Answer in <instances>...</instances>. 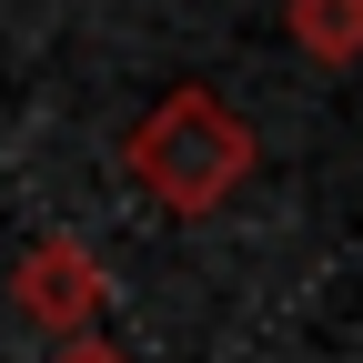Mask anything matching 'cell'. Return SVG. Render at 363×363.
Returning <instances> with one entry per match:
<instances>
[{
    "mask_svg": "<svg viewBox=\"0 0 363 363\" xmlns=\"http://www.w3.org/2000/svg\"><path fill=\"white\" fill-rule=\"evenodd\" d=\"M121 162H131V182H142L162 212H212V202H233V182L252 172V131L222 111L212 91L182 81L172 101L121 142Z\"/></svg>",
    "mask_w": 363,
    "mask_h": 363,
    "instance_id": "cell-1",
    "label": "cell"
},
{
    "mask_svg": "<svg viewBox=\"0 0 363 363\" xmlns=\"http://www.w3.org/2000/svg\"><path fill=\"white\" fill-rule=\"evenodd\" d=\"M11 293H21L30 323H61V333H91V323H101V262H91L81 242H40Z\"/></svg>",
    "mask_w": 363,
    "mask_h": 363,
    "instance_id": "cell-2",
    "label": "cell"
},
{
    "mask_svg": "<svg viewBox=\"0 0 363 363\" xmlns=\"http://www.w3.org/2000/svg\"><path fill=\"white\" fill-rule=\"evenodd\" d=\"M51 363H131V353H121V343H101V333H61V353H51Z\"/></svg>",
    "mask_w": 363,
    "mask_h": 363,
    "instance_id": "cell-4",
    "label": "cell"
},
{
    "mask_svg": "<svg viewBox=\"0 0 363 363\" xmlns=\"http://www.w3.org/2000/svg\"><path fill=\"white\" fill-rule=\"evenodd\" d=\"M293 30H303V51L343 61V51H363V0H293Z\"/></svg>",
    "mask_w": 363,
    "mask_h": 363,
    "instance_id": "cell-3",
    "label": "cell"
}]
</instances>
